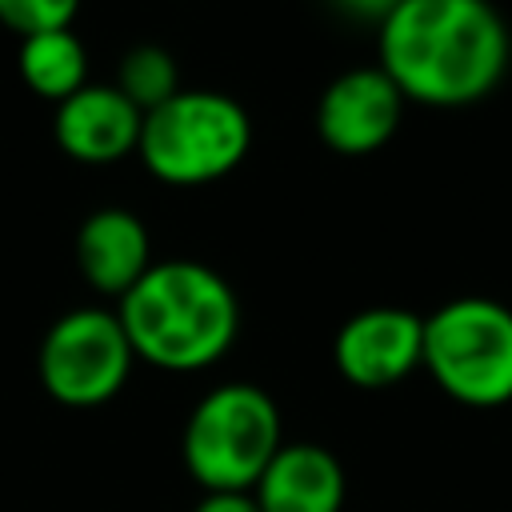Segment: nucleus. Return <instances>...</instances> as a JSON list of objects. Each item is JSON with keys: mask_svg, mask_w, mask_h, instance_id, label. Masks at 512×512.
<instances>
[{"mask_svg": "<svg viewBox=\"0 0 512 512\" xmlns=\"http://www.w3.org/2000/svg\"><path fill=\"white\" fill-rule=\"evenodd\" d=\"M376 48L404 100L464 108L504 80L512 36L492 0H400L380 20Z\"/></svg>", "mask_w": 512, "mask_h": 512, "instance_id": "obj_1", "label": "nucleus"}, {"mask_svg": "<svg viewBox=\"0 0 512 512\" xmlns=\"http://www.w3.org/2000/svg\"><path fill=\"white\" fill-rule=\"evenodd\" d=\"M136 360L164 372L212 368L240 332L232 284L200 260L152 264L116 308Z\"/></svg>", "mask_w": 512, "mask_h": 512, "instance_id": "obj_2", "label": "nucleus"}, {"mask_svg": "<svg viewBox=\"0 0 512 512\" xmlns=\"http://www.w3.org/2000/svg\"><path fill=\"white\" fill-rule=\"evenodd\" d=\"M280 444L276 400L248 380H228L208 388L188 412L180 460L204 492H252Z\"/></svg>", "mask_w": 512, "mask_h": 512, "instance_id": "obj_3", "label": "nucleus"}, {"mask_svg": "<svg viewBox=\"0 0 512 512\" xmlns=\"http://www.w3.org/2000/svg\"><path fill=\"white\" fill-rule=\"evenodd\" d=\"M252 148L244 104L212 88H180L160 108L144 112L140 160L164 184H212L228 176Z\"/></svg>", "mask_w": 512, "mask_h": 512, "instance_id": "obj_4", "label": "nucleus"}, {"mask_svg": "<svg viewBox=\"0 0 512 512\" xmlns=\"http://www.w3.org/2000/svg\"><path fill=\"white\" fill-rule=\"evenodd\" d=\"M428 376L464 408L512 400V308L492 296H456L424 316Z\"/></svg>", "mask_w": 512, "mask_h": 512, "instance_id": "obj_5", "label": "nucleus"}, {"mask_svg": "<svg viewBox=\"0 0 512 512\" xmlns=\"http://www.w3.org/2000/svg\"><path fill=\"white\" fill-rule=\"evenodd\" d=\"M136 364L124 324L108 308H72L40 340L36 372L64 408H100L120 396Z\"/></svg>", "mask_w": 512, "mask_h": 512, "instance_id": "obj_6", "label": "nucleus"}, {"mask_svg": "<svg viewBox=\"0 0 512 512\" xmlns=\"http://www.w3.org/2000/svg\"><path fill=\"white\" fill-rule=\"evenodd\" d=\"M336 372L356 388H392L424 360V316L408 308H364L332 340Z\"/></svg>", "mask_w": 512, "mask_h": 512, "instance_id": "obj_7", "label": "nucleus"}, {"mask_svg": "<svg viewBox=\"0 0 512 512\" xmlns=\"http://www.w3.org/2000/svg\"><path fill=\"white\" fill-rule=\"evenodd\" d=\"M404 116V96L388 80L380 64L340 72L320 104H316V132L340 156H364L384 148Z\"/></svg>", "mask_w": 512, "mask_h": 512, "instance_id": "obj_8", "label": "nucleus"}, {"mask_svg": "<svg viewBox=\"0 0 512 512\" xmlns=\"http://www.w3.org/2000/svg\"><path fill=\"white\" fill-rule=\"evenodd\" d=\"M144 112L116 84H84L56 104V144L80 164H112L136 152Z\"/></svg>", "mask_w": 512, "mask_h": 512, "instance_id": "obj_9", "label": "nucleus"}, {"mask_svg": "<svg viewBox=\"0 0 512 512\" xmlns=\"http://www.w3.org/2000/svg\"><path fill=\"white\" fill-rule=\"evenodd\" d=\"M344 492V464L328 448L308 440L280 444V452L252 484L260 512H340Z\"/></svg>", "mask_w": 512, "mask_h": 512, "instance_id": "obj_10", "label": "nucleus"}, {"mask_svg": "<svg viewBox=\"0 0 512 512\" xmlns=\"http://www.w3.org/2000/svg\"><path fill=\"white\" fill-rule=\"evenodd\" d=\"M76 264L96 292L120 300L152 268L148 228L128 208H96L76 232Z\"/></svg>", "mask_w": 512, "mask_h": 512, "instance_id": "obj_11", "label": "nucleus"}, {"mask_svg": "<svg viewBox=\"0 0 512 512\" xmlns=\"http://www.w3.org/2000/svg\"><path fill=\"white\" fill-rule=\"evenodd\" d=\"M20 80L44 96V100H68L72 92H80L88 80V56L84 44L76 40L72 28H52V32H36L20 40V56H16Z\"/></svg>", "mask_w": 512, "mask_h": 512, "instance_id": "obj_12", "label": "nucleus"}, {"mask_svg": "<svg viewBox=\"0 0 512 512\" xmlns=\"http://www.w3.org/2000/svg\"><path fill=\"white\" fill-rule=\"evenodd\" d=\"M116 88L140 112L160 108L164 100H172L180 92V72H176L172 52L160 48V44H136V48H128L120 56V68H116Z\"/></svg>", "mask_w": 512, "mask_h": 512, "instance_id": "obj_13", "label": "nucleus"}, {"mask_svg": "<svg viewBox=\"0 0 512 512\" xmlns=\"http://www.w3.org/2000/svg\"><path fill=\"white\" fill-rule=\"evenodd\" d=\"M80 0H0V24L24 36L36 32H52V28H68L76 16Z\"/></svg>", "mask_w": 512, "mask_h": 512, "instance_id": "obj_14", "label": "nucleus"}, {"mask_svg": "<svg viewBox=\"0 0 512 512\" xmlns=\"http://www.w3.org/2000/svg\"><path fill=\"white\" fill-rule=\"evenodd\" d=\"M192 512H260L252 492H204Z\"/></svg>", "mask_w": 512, "mask_h": 512, "instance_id": "obj_15", "label": "nucleus"}, {"mask_svg": "<svg viewBox=\"0 0 512 512\" xmlns=\"http://www.w3.org/2000/svg\"><path fill=\"white\" fill-rule=\"evenodd\" d=\"M332 4H336L344 16H356V20H376V24H380V20H384V16H388V12H392L400 0H332Z\"/></svg>", "mask_w": 512, "mask_h": 512, "instance_id": "obj_16", "label": "nucleus"}]
</instances>
